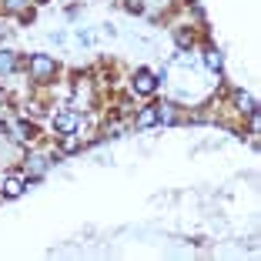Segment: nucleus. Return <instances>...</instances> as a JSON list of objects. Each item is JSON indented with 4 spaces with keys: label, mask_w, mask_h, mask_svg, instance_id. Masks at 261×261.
I'll use <instances>...</instances> for the list:
<instances>
[{
    "label": "nucleus",
    "mask_w": 261,
    "mask_h": 261,
    "mask_svg": "<svg viewBox=\"0 0 261 261\" xmlns=\"http://www.w3.org/2000/svg\"><path fill=\"white\" fill-rule=\"evenodd\" d=\"M44 171H47V158H40V154H37V158H31V174L40 177Z\"/></svg>",
    "instance_id": "6e6552de"
},
{
    "label": "nucleus",
    "mask_w": 261,
    "mask_h": 261,
    "mask_svg": "<svg viewBox=\"0 0 261 261\" xmlns=\"http://www.w3.org/2000/svg\"><path fill=\"white\" fill-rule=\"evenodd\" d=\"M31 70H34V77H37V81H47V77L54 74V61H50L47 54H34L31 57Z\"/></svg>",
    "instance_id": "f257e3e1"
},
{
    "label": "nucleus",
    "mask_w": 261,
    "mask_h": 261,
    "mask_svg": "<svg viewBox=\"0 0 261 261\" xmlns=\"http://www.w3.org/2000/svg\"><path fill=\"white\" fill-rule=\"evenodd\" d=\"M151 124H158V108H144L138 114V127H151Z\"/></svg>",
    "instance_id": "39448f33"
},
{
    "label": "nucleus",
    "mask_w": 261,
    "mask_h": 261,
    "mask_svg": "<svg viewBox=\"0 0 261 261\" xmlns=\"http://www.w3.org/2000/svg\"><path fill=\"white\" fill-rule=\"evenodd\" d=\"M77 147H81V141H77L74 134H67V138L61 141V151H67V154H70V151H77Z\"/></svg>",
    "instance_id": "9d476101"
},
{
    "label": "nucleus",
    "mask_w": 261,
    "mask_h": 261,
    "mask_svg": "<svg viewBox=\"0 0 261 261\" xmlns=\"http://www.w3.org/2000/svg\"><path fill=\"white\" fill-rule=\"evenodd\" d=\"M10 138H14V141H27V138H31L27 124H20V121H17V124H10Z\"/></svg>",
    "instance_id": "0eeeda50"
},
{
    "label": "nucleus",
    "mask_w": 261,
    "mask_h": 261,
    "mask_svg": "<svg viewBox=\"0 0 261 261\" xmlns=\"http://www.w3.org/2000/svg\"><path fill=\"white\" fill-rule=\"evenodd\" d=\"M27 7V0H7V10H23Z\"/></svg>",
    "instance_id": "9b49d317"
},
{
    "label": "nucleus",
    "mask_w": 261,
    "mask_h": 261,
    "mask_svg": "<svg viewBox=\"0 0 261 261\" xmlns=\"http://www.w3.org/2000/svg\"><path fill=\"white\" fill-rule=\"evenodd\" d=\"M204 64L211 70H221V54H218V50H207V54H204Z\"/></svg>",
    "instance_id": "1a4fd4ad"
},
{
    "label": "nucleus",
    "mask_w": 261,
    "mask_h": 261,
    "mask_svg": "<svg viewBox=\"0 0 261 261\" xmlns=\"http://www.w3.org/2000/svg\"><path fill=\"white\" fill-rule=\"evenodd\" d=\"M154 87H158V74H151V70H138L134 74V91L138 94H154Z\"/></svg>",
    "instance_id": "f03ea898"
},
{
    "label": "nucleus",
    "mask_w": 261,
    "mask_h": 261,
    "mask_svg": "<svg viewBox=\"0 0 261 261\" xmlns=\"http://www.w3.org/2000/svg\"><path fill=\"white\" fill-rule=\"evenodd\" d=\"M23 194V181L20 177H7V185H4V198H20Z\"/></svg>",
    "instance_id": "20e7f679"
},
{
    "label": "nucleus",
    "mask_w": 261,
    "mask_h": 261,
    "mask_svg": "<svg viewBox=\"0 0 261 261\" xmlns=\"http://www.w3.org/2000/svg\"><path fill=\"white\" fill-rule=\"evenodd\" d=\"M14 67H17V57L10 50H0V74H10Z\"/></svg>",
    "instance_id": "423d86ee"
},
{
    "label": "nucleus",
    "mask_w": 261,
    "mask_h": 261,
    "mask_svg": "<svg viewBox=\"0 0 261 261\" xmlns=\"http://www.w3.org/2000/svg\"><path fill=\"white\" fill-rule=\"evenodd\" d=\"M77 124H81V121H77V114H70V111H64V114L54 117V127L61 130V134H74Z\"/></svg>",
    "instance_id": "7ed1b4c3"
}]
</instances>
